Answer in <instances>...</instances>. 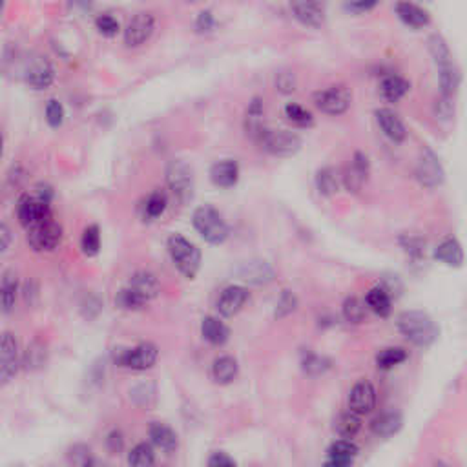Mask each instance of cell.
Masks as SVG:
<instances>
[{
    "label": "cell",
    "instance_id": "6da1fadb",
    "mask_svg": "<svg viewBox=\"0 0 467 467\" xmlns=\"http://www.w3.org/2000/svg\"><path fill=\"white\" fill-rule=\"evenodd\" d=\"M402 336L418 347L433 345L438 338V327L429 314L422 311H407L398 316Z\"/></svg>",
    "mask_w": 467,
    "mask_h": 467
},
{
    "label": "cell",
    "instance_id": "7a4b0ae2",
    "mask_svg": "<svg viewBox=\"0 0 467 467\" xmlns=\"http://www.w3.org/2000/svg\"><path fill=\"white\" fill-rule=\"evenodd\" d=\"M192 223H194V228L198 230L199 236L210 245L225 243L228 234H230L223 215L210 205H203V207L195 208L194 214H192Z\"/></svg>",
    "mask_w": 467,
    "mask_h": 467
},
{
    "label": "cell",
    "instance_id": "3957f363",
    "mask_svg": "<svg viewBox=\"0 0 467 467\" xmlns=\"http://www.w3.org/2000/svg\"><path fill=\"white\" fill-rule=\"evenodd\" d=\"M168 254L176 269L188 279H194L201 269V250L190 243L181 234H172L168 237Z\"/></svg>",
    "mask_w": 467,
    "mask_h": 467
},
{
    "label": "cell",
    "instance_id": "277c9868",
    "mask_svg": "<svg viewBox=\"0 0 467 467\" xmlns=\"http://www.w3.org/2000/svg\"><path fill=\"white\" fill-rule=\"evenodd\" d=\"M166 185L170 188V194L181 205H186L194 198V172L185 161H170L166 166Z\"/></svg>",
    "mask_w": 467,
    "mask_h": 467
},
{
    "label": "cell",
    "instance_id": "5b68a950",
    "mask_svg": "<svg viewBox=\"0 0 467 467\" xmlns=\"http://www.w3.org/2000/svg\"><path fill=\"white\" fill-rule=\"evenodd\" d=\"M267 154L274 157H291L301 150V137L289 130H269L259 135L256 141Z\"/></svg>",
    "mask_w": 467,
    "mask_h": 467
},
{
    "label": "cell",
    "instance_id": "8992f818",
    "mask_svg": "<svg viewBox=\"0 0 467 467\" xmlns=\"http://www.w3.org/2000/svg\"><path fill=\"white\" fill-rule=\"evenodd\" d=\"M159 358V350L154 343H139L131 349H115L114 362L115 365L124 367L130 370H146L152 369Z\"/></svg>",
    "mask_w": 467,
    "mask_h": 467
},
{
    "label": "cell",
    "instance_id": "52a82bcc",
    "mask_svg": "<svg viewBox=\"0 0 467 467\" xmlns=\"http://www.w3.org/2000/svg\"><path fill=\"white\" fill-rule=\"evenodd\" d=\"M350 101H353V93L343 85L328 86V88L314 93L316 108L327 115L345 114L350 106Z\"/></svg>",
    "mask_w": 467,
    "mask_h": 467
},
{
    "label": "cell",
    "instance_id": "ba28073f",
    "mask_svg": "<svg viewBox=\"0 0 467 467\" xmlns=\"http://www.w3.org/2000/svg\"><path fill=\"white\" fill-rule=\"evenodd\" d=\"M26 232H28V243L35 252H51L63 241V227L51 218Z\"/></svg>",
    "mask_w": 467,
    "mask_h": 467
},
{
    "label": "cell",
    "instance_id": "9c48e42d",
    "mask_svg": "<svg viewBox=\"0 0 467 467\" xmlns=\"http://www.w3.org/2000/svg\"><path fill=\"white\" fill-rule=\"evenodd\" d=\"M26 85L33 90H46L53 85L55 80V70L51 66L50 60L43 55H31L24 63V70H22Z\"/></svg>",
    "mask_w": 467,
    "mask_h": 467
},
{
    "label": "cell",
    "instance_id": "30bf717a",
    "mask_svg": "<svg viewBox=\"0 0 467 467\" xmlns=\"http://www.w3.org/2000/svg\"><path fill=\"white\" fill-rule=\"evenodd\" d=\"M17 218L18 223H21L26 230H30V228L37 227L38 223L46 221L48 218H51L50 201L43 199L41 195H24V198L18 201Z\"/></svg>",
    "mask_w": 467,
    "mask_h": 467
},
{
    "label": "cell",
    "instance_id": "8fae6325",
    "mask_svg": "<svg viewBox=\"0 0 467 467\" xmlns=\"http://www.w3.org/2000/svg\"><path fill=\"white\" fill-rule=\"evenodd\" d=\"M417 179L420 181L422 186L425 188H436L444 183V166L440 163V159L436 157V154L431 150V148H424L418 156L417 161Z\"/></svg>",
    "mask_w": 467,
    "mask_h": 467
},
{
    "label": "cell",
    "instance_id": "7c38bea8",
    "mask_svg": "<svg viewBox=\"0 0 467 467\" xmlns=\"http://www.w3.org/2000/svg\"><path fill=\"white\" fill-rule=\"evenodd\" d=\"M21 360H18V343L11 333L2 334L0 341V382L8 385L18 372Z\"/></svg>",
    "mask_w": 467,
    "mask_h": 467
},
{
    "label": "cell",
    "instance_id": "4fadbf2b",
    "mask_svg": "<svg viewBox=\"0 0 467 467\" xmlns=\"http://www.w3.org/2000/svg\"><path fill=\"white\" fill-rule=\"evenodd\" d=\"M156 30V18L152 13L141 11L130 18L124 30V44L128 48H139L146 43Z\"/></svg>",
    "mask_w": 467,
    "mask_h": 467
},
{
    "label": "cell",
    "instance_id": "5bb4252c",
    "mask_svg": "<svg viewBox=\"0 0 467 467\" xmlns=\"http://www.w3.org/2000/svg\"><path fill=\"white\" fill-rule=\"evenodd\" d=\"M291 9L299 24L312 30H320L327 18V8L314 4L311 0H291Z\"/></svg>",
    "mask_w": 467,
    "mask_h": 467
},
{
    "label": "cell",
    "instance_id": "9a60e30c",
    "mask_svg": "<svg viewBox=\"0 0 467 467\" xmlns=\"http://www.w3.org/2000/svg\"><path fill=\"white\" fill-rule=\"evenodd\" d=\"M367 176H369V159H367L365 154L356 152L350 164L347 166V170L343 172V176H341V183H343V186L349 192L358 194L360 190L363 188V185H365Z\"/></svg>",
    "mask_w": 467,
    "mask_h": 467
},
{
    "label": "cell",
    "instance_id": "2e32d148",
    "mask_svg": "<svg viewBox=\"0 0 467 467\" xmlns=\"http://www.w3.org/2000/svg\"><path fill=\"white\" fill-rule=\"evenodd\" d=\"M376 405V389L375 385L367 380H362L350 389L349 394V409L356 414L363 417L369 414Z\"/></svg>",
    "mask_w": 467,
    "mask_h": 467
},
{
    "label": "cell",
    "instance_id": "e0dca14e",
    "mask_svg": "<svg viewBox=\"0 0 467 467\" xmlns=\"http://www.w3.org/2000/svg\"><path fill=\"white\" fill-rule=\"evenodd\" d=\"M247 301H249V291L241 285H230L219 296L218 312L223 318H232L245 307Z\"/></svg>",
    "mask_w": 467,
    "mask_h": 467
},
{
    "label": "cell",
    "instance_id": "ac0fdd59",
    "mask_svg": "<svg viewBox=\"0 0 467 467\" xmlns=\"http://www.w3.org/2000/svg\"><path fill=\"white\" fill-rule=\"evenodd\" d=\"M375 115L378 127L382 128L383 135H385L389 141H392V143L396 144L404 143L405 137H407V128H405L404 121L398 117V114H394V112L389 108H380L376 109Z\"/></svg>",
    "mask_w": 467,
    "mask_h": 467
},
{
    "label": "cell",
    "instance_id": "d6986e66",
    "mask_svg": "<svg viewBox=\"0 0 467 467\" xmlns=\"http://www.w3.org/2000/svg\"><path fill=\"white\" fill-rule=\"evenodd\" d=\"M394 11L398 18L407 28H413V30H422V28H425L431 22L429 13L425 11L422 6L411 2V0H398L394 6Z\"/></svg>",
    "mask_w": 467,
    "mask_h": 467
},
{
    "label": "cell",
    "instance_id": "ffe728a7",
    "mask_svg": "<svg viewBox=\"0 0 467 467\" xmlns=\"http://www.w3.org/2000/svg\"><path fill=\"white\" fill-rule=\"evenodd\" d=\"M240 278L245 281L252 283V285H267L274 279L276 272H274L272 267L263 259H250L241 263V267L237 269Z\"/></svg>",
    "mask_w": 467,
    "mask_h": 467
},
{
    "label": "cell",
    "instance_id": "44dd1931",
    "mask_svg": "<svg viewBox=\"0 0 467 467\" xmlns=\"http://www.w3.org/2000/svg\"><path fill=\"white\" fill-rule=\"evenodd\" d=\"M327 466L333 467H347L358 456V446L350 438H341L336 440L327 451Z\"/></svg>",
    "mask_w": 467,
    "mask_h": 467
},
{
    "label": "cell",
    "instance_id": "7402d4cb",
    "mask_svg": "<svg viewBox=\"0 0 467 467\" xmlns=\"http://www.w3.org/2000/svg\"><path fill=\"white\" fill-rule=\"evenodd\" d=\"M210 179L218 188H232L240 181V164L234 159H223L212 164Z\"/></svg>",
    "mask_w": 467,
    "mask_h": 467
},
{
    "label": "cell",
    "instance_id": "603a6c76",
    "mask_svg": "<svg viewBox=\"0 0 467 467\" xmlns=\"http://www.w3.org/2000/svg\"><path fill=\"white\" fill-rule=\"evenodd\" d=\"M404 425V417L398 411H385V413L378 414L370 422V431L380 438H389L396 434Z\"/></svg>",
    "mask_w": 467,
    "mask_h": 467
},
{
    "label": "cell",
    "instance_id": "cb8c5ba5",
    "mask_svg": "<svg viewBox=\"0 0 467 467\" xmlns=\"http://www.w3.org/2000/svg\"><path fill=\"white\" fill-rule=\"evenodd\" d=\"M148 434H150V440H152L154 446L159 447L164 453H173L177 446H179L176 431L166 424H161V422H152L150 427H148Z\"/></svg>",
    "mask_w": 467,
    "mask_h": 467
},
{
    "label": "cell",
    "instance_id": "d4e9b609",
    "mask_svg": "<svg viewBox=\"0 0 467 467\" xmlns=\"http://www.w3.org/2000/svg\"><path fill=\"white\" fill-rule=\"evenodd\" d=\"M128 286H131V289H134L139 296H143L146 301L156 298L161 291V283L159 279H157V276L152 272H148V270H139V272H135L130 278Z\"/></svg>",
    "mask_w": 467,
    "mask_h": 467
},
{
    "label": "cell",
    "instance_id": "484cf974",
    "mask_svg": "<svg viewBox=\"0 0 467 467\" xmlns=\"http://www.w3.org/2000/svg\"><path fill=\"white\" fill-rule=\"evenodd\" d=\"M263 101L259 97H254L250 101L249 108H247V115H245V131L252 141L259 139V135L265 131V124H263Z\"/></svg>",
    "mask_w": 467,
    "mask_h": 467
},
{
    "label": "cell",
    "instance_id": "4316f807",
    "mask_svg": "<svg viewBox=\"0 0 467 467\" xmlns=\"http://www.w3.org/2000/svg\"><path fill=\"white\" fill-rule=\"evenodd\" d=\"M201 334L203 338L210 343V345H225L230 338V328L223 323V321L215 318V316H207L201 323Z\"/></svg>",
    "mask_w": 467,
    "mask_h": 467
},
{
    "label": "cell",
    "instance_id": "83f0119b",
    "mask_svg": "<svg viewBox=\"0 0 467 467\" xmlns=\"http://www.w3.org/2000/svg\"><path fill=\"white\" fill-rule=\"evenodd\" d=\"M434 257L438 261H442L447 267H462L463 263V250L462 245L455 240V237H447L442 243L438 245L434 250Z\"/></svg>",
    "mask_w": 467,
    "mask_h": 467
},
{
    "label": "cell",
    "instance_id": "f1b7e54d",
    "mask_svg": "<svg viewBox=\"0 0 467 467\" xmlns=\"http://www.w3.org/2000/svg\"><path fill=\"white\" fill-rule=\"evenodd\" d=\"M365 305L380 318H387L392 308V298L382 285L372 286L365 296Z\"/></svg>",
    "mask_w": 467,
    "mask_h": 467
},
{
    "label": "cell",
    "instance_id": "f546056e",
    "mask_svg": "<svg viewBox=\"0 0 467 467\" xmlns=\"http://www.w3.org/2000/svg\"><path fill=\"white\" fill-rule=\"evenodd\" d=\"M341 185V177L338 173L336 168L333 166H325V168L318 170L316 173V188L320 192L323 198H333L340 192Z\"/></svg>",
    "mask_w": 467,
    "mask_h": 467
},
{
    "label": "cell",
    "instance_id": "4dcf8cb0",
    "mask_svg": "<svg viewBox=\"0 0 467 467\" xmlns=\"http://www.w3.org/2000/svg\"><path fill=\"white\" fill-rule=\"evenodd\" d=\"M237 370V360L232 358V356H221V358L214 360V365H212V378L219 385H228L236 380Z\"/></svg>",
    "mask_w": 467,
    "mask_h": 467
},
{
    "label": "cell",
    "instance_id": "1f68e13d",
    "mask_svg": "<svg viewBox=\"0 0 467 467\" xmlns=\"http://www.w3.org/2000/svg\"><path fill=\"white\" fill-rule=\"evenodd\" d=\"M411 85L400 75H387L380 82V93L387 102H398L405 97Z\"/></svg>",
    "mask_w": 467,
    "mask_h": 467
},
{
    "label": "cell",
    "instance_id": "d6a6232c",
    "mask_svg": "<svg viewBox=\"0 0 467 467\" xmlns=\"http://www.w3.org/2000/svg\"><path fill=\"white\" fill-rule=\"evenodd\" d=\"M48 362V347L43 340H33L28 345L24 353V358H22V363H24V369L30 370V372H35V370H41Z\"/></svg>",
    "mask_w": 467,
    "mask_h": 467
},
{
    "label": "cell",
    "instance_id": "836d02e7",
    "mask_svg": "<svg viewBox=\"0 0 467 467\" xmlns=\"http://www.w3.org/2000/svg\"><path fill=\"white\" fill-rule=\"evenodd\" d=\"M438 82H440V95L455 97L460 85V72L455 63L438 68Z\"/></svg>",
    "mask_w": 467,
    "mask_h": 467
},
{
    "label": "cell",
    "instance_id": "e575fe53",
    "mask_svg": "<svg viewBox=\"0 0 467 467\" xmlns=\"http://www.w3.org/2000/svg\"><path fill=\"white\" fill-rule=\"evenodd\" d=\"M17 291H18V281L17 276L11 270H6L2 276V286H0V299H2V312L9 314L15 307L17 301Z\"/></svg>",
    "mask_w": 467,
    "mask_h": 467
},
{
    "label": "cell",
    "instance_id": "d590c367",
    "mask_svg": "<svg viewBox=\"0 0 467 467\" xmlns=\"http://www.w3.org/2000/svg\"><path fill=\"white\" fill-rule=\"evenodd\" d=\"M429 51L434 64H436V68L453 63V55H451L449 46H447L446 38H444L440 33H433L429 37Z\"/></svg>",
    "mask_w": 467,
    "mask_h": 467
},
{
    "label": "cell",
    "instance_id": "8d00e7d4",
    "mask_svg": "<svg viewBox=\"0 0 467 467\" xmlns=\"http://www.w3.org/2000/svg\"><path fill=\"white\" fill-rule=\"evenodd\" d=\"M334 427H336L338 434L341 438H354L362 429V420H360V414H356L349 409V413H343L338 417Z\"/></svg>",
    "mask_w": 467,
    "mask_h": 467
},
{
    "label": "cell",
    "instance_id": "74e56055",
    "mask_svg": "<svg viewBox=\"0 0 467 467\" xmlns=\"http://www.w3.org/2000/svg\"><path fill=\"white\" fill-rule=\"evenodd\" d=\"M405 360H407V350L402 349V347H389V349H383L376 356V367L382 370H389L404 363Z\"/></svg>",
    "mask_w": 467,
    "mask_h": 467
},
{
    "label": "cell",
    "instance_id": "f35d334b",
    "mask_svg": "<svg viewBox=\"0 0 467 467\" xmlns=\"http://www.w3.org/2000/svg\"><path fill=\"white\" fill-rule=\"evenodd\" d=\"M80 249H82L85 256H97L99 250H101V230H99L97 225H90V227L85 228L82 237H80Z\"/></svg>",
    "mask_w": 467,
    "mask_h": 467
},
{
    "label": "cell",
    "instance_id": "ab89813d",
    "mask_svg": "<svg viewBox=\"0 0 467 467\" xmlns=\"http://www.w3.org/2000/svg\"><path fill=\"white\" fill-rule=\"evenodd\" d=\"M154 462H156V453H154V447L146 442L137 444V446L128 453V463H130V466L146 467L152 466Z\"/></svg>",
    "mask_w": 467,
    "mask_h": 467
},
{
    "label": "cell",
    "instance_id": "60d3db41",
    "mask_svg": "<svg viewBox=\"0 0 467 467\" xmlns=\"http://www.w3.org/2000/svg\"><path fill=\"white\" fill-rule=\"evenodd\" d=\"M285 117L298 128H311L314 124V117H312L311 112L305 109L304 106L296 104V102H289L285 106Z\"/></svg>",
    "mask_w": 467,
    "mask_h": 467
},
{
    "label": "cell",
    "instance_id": "b9f144b4",
    "mask_svg": "<svg viewBox=\"0 0 467 467\" xmlns=\"http://www.w3.org/2000/svg\"><path fill=\"white\" fill-rule=\"evenodd\" d=\"M365 308L367 307L362 299H358L356 296H350V298H347L345 301H343V308H341V312H343L345 321H349V323L353 325H358L365 320V314H367Z\"/></svg>",
    "mask_w": 467,
    "mask_h": 467
},
{
    "label": "cell",
    "instance_id": "7bdbcfd3",
    "mask_svg": "<svg viewBox=\"0 0 467 467\" xmlns=\"http://www.w3.org/2000/svg\"><path fill=\"white\" fill-rule=\"evenodd\" d=\"M115 304L121 308H124V311H139L148 301L143 296L137 294L131 286H127V289H122V291L119 292V296L115 298Z\"/></svg>",
    "mask_w": 467,
    "mask_h": 467
},
{
    "label": "cell",
    "instance_id": "ee69618b",
    "mask_svg": "<svg viewBox=\"0 0 467 467\" xmlns=\"http://www.w3.org/2000/svg\"><path fill=\"white\" fill-rule=\"evenodd\" d=\"M301 367H304V370L307 375L318 376V375H323L325 370L331 367V363H328L327 358L320 356V354L307 353L304 356V360H301Z\"/></svg>",
    "mask_w": 467,
    "mask_h": 467
},
{
    "label": "cell",
    "instance_id": "f6af8a7d",
    "mask_svg": "<svg viewBox=\"0 0 467 467\" xmlns=\"http://www.w3.org/2000/svg\"><path fill=\"white\" fill-rule=\"evenodd\" d=\"M166 205H168V198H166V194L161 192V190H156L146 201V218L156 219L159 218V215H163L164 210H166Z\"/></svg>",
    "mask_w": 467,
    "mask_h": 467
},
{
    "label": "cell",
    "instance_id": "bcb514c9",
    "mask_svg": "<svg viewBox=\"0 0 467 467\" xmlns=\"http://www.w3.org/2000/svg\"><path fill=\"white\" fill-rule=\"evenodd\" d=\"M68 460H70L73 466H80V467L92 466L93 463L92 449H90L88 446L77 444V446L70 447V451H68Z\"/></svg>",
    "mask_w": 467,
    "mask_h": 467
},
{
    "label": "cell",
    "instance_id": "7dc6e473",
    "mask_svg": "<svg viewBox=\"0 0 467 467\" xmlns=\"http://www.w3.org/2000/svg\"><path fill=\"white\" fill-rule=\"evenodd\" d=\"M296 307H298V298H296L291 291H283L278 299V305H276L274 316H276L278 320H281V318H286L289 314H292V312L296 311Z\"/></svg>",
    "mask_w": 467,
    "mask_h": 467
},
{
    "label": "cell",
    "instance_id": "c3c4849f",
    "mask_svg": "<svg viewBox=\"0 0 467 467\" xmlns=\"http://www.w3.org/2000/svg\"><path fill=\"white\" fill-rule=\"evenodd\" d=\"M434 115L440 121H451V117L455 115V97L440 95L434 102Z\"/></svg>",
    "mask_w": 467,
    "mask_h": 467
},
{
    "label": "cell",
    "instance_id": "681fc988",
    "mask_svg": "<svg viewBox=\"0 0 467 467\" xmlns=\"http://www.w3.org/2000/svg\"><path fill=\"white\" fill-rule=\"evenodd\" d=\"M46 121L51 128H60L64 122V106L57 99H51L46 104Z\"/></svg>",
    "mask_w": 467,
    "mask_h": 467
},
{
    "label": "cell",
    "instance_id": "f907efd6",
    "mask_svg": "<svg viewBox=\"0 0 467 467\" xmlns=\"http://www.w3.org/2000/svg\"><path fill=\"white\" fill-rule=\"evenodd\" d=\"M95 28H97L99 33L104 35V37H115V35L119 33V30H121L119 22L115 21L112 15H108V13L99 15V17L95 18Z\"/></svg>",
    "mask_w": 467,
    "mask_h": 467
},
{
    "label": "cell",
    "instance_id": "816d5d0a",
    "mask_svg": "<svg viewBox=\"0 0 467 467\" xmlns=\"http://www.w3.org/2000/svg\"><path fill=\"white\" fill-rule=\"evenodd\" d=\"M380 4V0H343V9L350 15H363Z\"/></svg>",
    "mask_w": 467,
    "mask_h": 467
},
{
    "label": "cell",
    "instance_id": "f5cc1de1",
    "mask_svg": "<svg viewBox=\"0 0 467 467\" xmlns=\"http://www.w3.org/2000/svg\"><path fill=\"white\" fill-rule=\"evenodd\" d=\"M296 75L292 72H279L278 75H276V90H278L279 93H285V95H289V93H292L296 90Z\"/></svg>",
    "mask_w": 467,
    "mask_h": 467
},
{
    "label": "cell",
    "instance_id": "db71d44e",
    "mask_svg": "<svg viewBox=\"0 0 467 467\" xmlns=\"http://www.w3.org/2000/svg\"><path fill=\"white\" fill-rule=\"evenodd\" d=\"M402 245H404V249L407 250L409 254H413V256H420L424 252L425 241L422 237L417 236H405L402 237Z\"/></svg>",
    "mask_w": 467,
    "mask_h": 467
},
{
    "label": "cell",
    "instance_id": "11a10c76",
    "mask_svg": "<svg viewBox=\"0 0 467 467\" xmlns=\"http://www.w3.org/2000/svg\"><path fill=\"white\" fill-rule=\"evenodd\" d=\"M106 447H108L109 453H121L122 447H124V436L119 429H114L112 433L106 436Z\"/></svg>",
    "mask_w": 467,
    "mask_h": 467
},
{
    "label": "cell",
    "instance_id": "9f6ffc18",
    "mask_svg": "<svg viewBox=\"0 0 467 467\" xmlns=\"http://www.w3.org/2000/svg\"><path fill=\"white\" fill-rule=\"evenodd\" d=\"M207 463L210 467H232L236 466V460L230 458L223 451H215V453H212V456L208 458Z\"/></svg>",
    "mask_w": 467,
    "mask_h": 467
},
{
    "label": "cell",
    "instance_id": "6f0895ef",
    "mask_svg": "<svg viewBox=\"0 0 467 467\" xmlns=\"http://www.w3.org/2000/svg\"><path fill=\"white\" fill-rule=\"evenodd\" d=\"M214 26H215V21H214V15H212L210 11L199 13L198 21H195V28H198V31H201V33H207V31H210Z\"/></svg>",
    "mask_w": 467,
    "mask_h": 467
},
{
    "label": "cell",
    "instance_id": "680465c9",
    "mask_svg": "<svg viewBox=\"0 0 467 467\" xmlns=\"http://www.w3.org/2000/svg\"><path fill=\"white\" fill-rule=\"evenodd\" d=\"M380 285H382L383 289L389 292V294H391V298H398V296H400L402 283H400V279L396 278V276H389V278L383 279Z\"/></svg>",
    "mask_w": 467,
    "mask_h": 467
},
{
    "label": "cell",
    "instance_id": "91938a15",
    "mask_svg": "<svg viewBox=\"0 0 467 467\" xmlns=\"http://www.w3.org/2000/svg\"><path fill=\"white\" fill-rule=\"evenodd\" d=\"M93 4H95V0H70V6L79 9V11H90Z\"/></svg>",
    "mask_w": 467,
    "mask_h": 467
},
{
    "label": "cell",
    "instance_id": "94428289",
    "mask_svg": "<svg viewBox=\"0 0 467 467\" xmlns=\"http://www.w3.org/2000/svg\"><path fill=\"white\" fill-rule=\"evenodd\" d=\"M0 240H2V243H0V250H2V252H6V250H8V247H9V240H11V236H9V228H8V225H2V227H0Z\"/></svg>",
    "mask_w": 467,
    "mask_h": 467
},
{
    "label": "cell",
    "instance_id": "6125c7cd",
    "mask_svg": "<svg viewBox=\"0 0 467 467\" xmlns=\"http://www.w3.org/2000/svg\"><path fill=\"white\" fill-rule=\"evenodd\" d=\"M311 2H314V4H318V6H323V8H327V4H328V0H311Z\"/></svg>",
    "mask_w": 467,
    "mask_h": 467
},
{
    "label": "cell",
    "instance_id": "be15d7a7",
    "mask_svg": "<svg viewBox=\"0 0 467 467\" xmlns=\"http://www.w3.org/2000/svg\"><path fill=\"white\" fill-rule=\"evenodd\" d=\"M188 2H198V0H188Z\"/></svg>",
    "mask_w": 467,
    "mask_h": 467
},
{
    "label": "cell",
    "instance_id": "e7e4bbea",
    "mask_svg": "<svg viewBox=\"0 0 467 467\" xmlns=\"http://www.w3.org/2000/svg\"><path fill=\"white\" fill-rule=\"evenodd\" d=\"M424 2H429V0H424Z\"/></svg>",
    "mask_w": 467,
    "mask_h": 467
}]
</instances>
